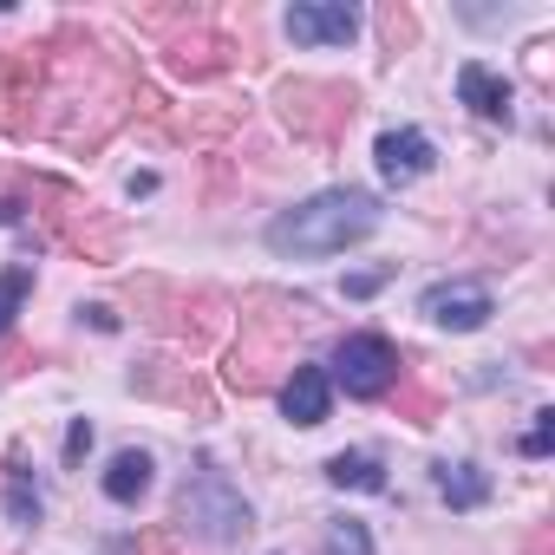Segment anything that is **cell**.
I'll list each match as a JSON object with an SVG mask.
<instances>
[{
  "instance_id": "1",
  "label": "cell",
  "mask_w": 555,
  "mask_h": 555,
  "mask_svg": "<svg viewBox=\"0 0 555 555\" xmlns=\"http://www.w3.org/2000/svg\"><path fill=\"white\" fill-rule=\"evenodd\" d=\"M379 216L386 209L373 190H321L268 222V248L274 255H340V248L366 242L379 229Z\"/></svg>"
},
{
  "instance_id": "2",
  "label": "cell",
  "mask_w": 555,
  "mask_h": 555,
  "mask_svg": "<svg viewBox=\"0 0 555 555\" xmlns=\"http://www.w3.org/2000/svg\"><path fill=\"white\" fill-rule=\"evenodd\" d=\"M177 529L203 535V542H242L255 529V509L242 503V490L216 470V464H196V477L183 483L177 496Z\"/></svg>"
},
{
  "instance_id": "3",
  "label": "cell",
  "mask_w": 555,
  "mask_h": 555,
  "mask_svg": "<svg viewBox=\"0 0 555 555\" xmlns=\"http://www.w3.org/2000/svg\"><path fill=\"white\" fill-rule=\"evenodd\" d=\"M327 386H347L353 399H386L399 386V347L386 334H347L334 347V373Z\"/></svg>"
},
{
  "instance_id": "4",
  "label": "cell",
  "mask_w": 555,
  "mask_h": 555,
  "mask_svg": "<svg viewBox=\"0 0 555 555\" xmlns=\"http://www.w3.org/2000/svg\"><path fill=\"white\" fill-rule=\"evenodd\" d=\"M353 105H360L353 86H314V79L282 86V118H288L301 138H334V131L353 118Z\"/></svg>"
},
{
  "instance_id": "5",
  "label": "cell",
  "mask_w": 555,
  "mask_h": 555,
  "mask_svg": "<svg viewBox=\"0 0 555 555\" xmlns=\"http://www.w3.org/2000/svg\"><path fill=\"white\" fill-rule=\"evenodd\" d=\"M418 314L431 327H444V334H477L496 308H490V288L483 282H438V288H425Z\"/></svg>"
},
{
  "instance_id": "6",
  "label": "cell",
  "mask_w": 555,
  "mask_h": 555,
  "mask_svg": "<svg viewBox=\"0 0 555 555\" xmlns=\"http://www.w3.org/2000/svg\"><path fill=\"white\" fill-rule=\"evenodd\" d=\"M353 34H360V14L347 0H301V8H288V40L301 47H347Z\"/></svg>"
},
{
  "instance_id": "7",
  "label": "cell",
  "mask_w": 555,
  "mask_h": 555,
  "mask_svg": "<svg viewBox=\"0 0 555 555\" xmlns=\"http://www.w3.org/2000/svg\"><path fill=\"white\" fill-rule=\"evenodd\" d=\"M373 157H379V177H386V183H418V177L438 164V144L405 125V131H386V138L373 144Z\"/></svg>"
},
{
  "instance_id": "8",
  "label": "cell",
  "mask_w": 555,
  "mask_h": 555,
  "mask_svg": "<svg viewBox=\"0 0 555 555\" xmlns=\"http://www.w3.org/2000/svg\"><path fill=\"white\" fill-rule=\"evenodd\" d=\"M457 99H464L477 118L509 125V99H516V92H509V79H496L483 60H464V66H457Z\"/></svg>"
},
{
  "instance_id": "9",
  "label": "cell",
  "mask_w": 555,
  "mask_h": 555,
  "mask_svg": "<svg viewBox=\"0 0 555 555\" xmlns=\"http://www.w3.org/2000/svg\"><path fill=\"white\" fill-rule=\"evenodd\" d=\"M282 412H288L295 425H327V412H334L327 373H321V366H295V373L282 379Z\"/></svg>"
},
{
  "instance_id": "10",
  "label": "cell",
  "mask_w": 555,
  "mask_h": 555,
  "mask_svg": "<svg viewBox=\"0 0 555 555\" xmlns=\"http://www.w3.org/2000/svg\"><path fill=\"white\" fill-rule=\"evenodd\" d=\"M431 483H438V496H444L451 509H483V503H490V477H483L470 457H457V464L438 457V464H431Z\"/></svg>"
},
{
  "instance_id": "11",
  "label": "cell",
  "mask_w": 555,
  "mask_h": 555,
  "mask_svg": "<svg viewBox=\"0 0 555 555\" xmlns=\"http://www.w3.org/2000/svg\"><path fill=\"white\" fill-rule=\"evenodd\" d=\"M327 483H334V490L386 496V464H379L373 451H334V457H327Z\"/></svg>"
},
{
  "instance_id": "12",
  "label": "cell",
  "mask_w": 555,
  "mask_h": 555,
  "mask_svg": "<svg viewBox=\"0 0 555 555\" xmlns=\"http://www.w3.org/2000/svg\"><path fill=\"white\" fill-rule=\"evenodd\" d=\"M151 470H157L151 451H118V457L105 464V496H112V503H138V496L151 490Z\"/></svg>"
},
{
  "instance_id": "13",
  "label": "cell",
  "mask_w": 555,
  "mask_h": 555,
  "mask_svg": "<svg viewBox=\"0 0 555 555\" xmlns=\"http://www.w3.org/2000/svg\"><path fill=\"white\" fill-rule=\"evenodd\" d=\"M229 66V47L222 40H177L170 47V73H183V79H209V73H222Z\"/></svg>"
},
{
  "instance_id": "14",
  "label": "cell",
  "mask_w": 555,
  "mask_h": 555,
  "mask_svg": "<svg viewBox=\"0 0 555 555\" xmlns=\"http://www.w3.org/2000/svg\"><path fill=\"white\" fill-rule=\"evenodd\" d=\"M8 516L21 522V529H34L40 516H47V503H40V483H34V470H8Z\"/></svg>"
},
{
  "instance_id": "15",
  "label": "cell",
  "mask_w": 555,
  "mask_h": 555,
  "mask_svg": "<svg viewBox=\"0 0 555 555\" xmlns=\"http://www.w3.org/2000/svg\"><path fill=\"white\" fill-rule=\"evenodd\" d=\"M321 555H379V548H373V529L360 516H340V522H327Z\"/></svg>"
},
{
  "instance_id": "16",
  "label": "cell",
  "mask_w": 555,
  "mask_h": 555,
  "mask_svg": "<svg viewBox=\"0 0 555 555\" xmlns=\"http://www.w3.org/2000/svg\"><path fill=\"white\" fill-rule=\"evenodd\" d=\"M268 353H274V347H268V334H255V347H248V353L235 347V360H229V379H235L242 392H261V386H268Z\"/></svg>"
},
{
  "instance_id": "17",
  "label": "cell",
  "mask_w": 555,
  "mask_h": 555,
  "mask_svg": "<svg viewBox=\"0 0 555 555\" xmlns=\"http://www.w3.org/2000/svg\"><path fill=\"white\" fill-rule=\"evenodd\" d=\"M27 288H34V261H14L8 274H0V334H8L14 314L27 308Z\"/></svg>"
},
{
  "instance_id": "18",
  "label": "cell",
  "mask_w": 555,
  "mask_h": 555,
  "mask_svg": "<svg viewBox=\"0 0 555 555\" xmlns=\"http://www.w3.org/2000/svg\"><path fill=\"white\" fill-rule=\"evenodd\" d=\"M379 34H386V47L399 53V47H412V40H418V21H412L405 8H386V14H379Z\"/></svg>"
},
{
  "instance_id": "19",
  "label": "cell",
  "mask_w": 555,
  "mask_h": 555,
  "mask_svg": "<svg viewBox=\"0 0 555 555\" xmlns=\"http://www.w3.org/2000/svg\"><path fill=\"white\" fill-rule=\"evenodd\" d=\"M548 444H555V412L542 405V412H535V425L522 431V457H548Z\"/></svg>"
},
{
  "instance_id": "20",
  "label": "cell",
  "mask_w": 555,
  "mask_h": 555,
  "mask_svg": "<svg viewBox=\"0 0 555 555\" xmlns=\"http://www.w3.org/2000/svg\"><path fill=\"white\" fill-rule=\"evenodd\" d=\"M86 444H92V425L79 418V425L66 431V464H79V457H86Z\"/></svg>"
},
{
  "instance_id": "21",
  "label": "cell",
  "mask_w": 555,
  "mask_h": 555,
  "mask_svg": "<svg viewBox=\"0 0 555 555\" xmlns=\"http://www.w3.org/2000/svg\"><path fill=\"white\" fill-rule=\"evenodd\" d=\"M170 542H177V529H151V535L138 542V555H170Z\"/></svg>"
},
{
  "instance_id": "22",
  "label": "cell",
  "mask_w": 555,
  "mask_h": 555,
  "mask_svg": "<svg viewBox=\"0 0 555 555\" xmlns=\"http://www.w3.org/2000/svg\"><path fill=\"white\" fill-rule=\"evenodd\" d=\"M386 288V274H353V282H347V295H379Z\"/></svg>"
},
{
  "instance_id": "23",
  "label": "cell",
  "mask_w": 555,
  "mask_h": 555,
  "mask_svg": "<svg viewBox=\"0 0 555 555\" xmlns=\"http://www.w3.org/2000/svg\"><path fill=\"white\" fill-rule=\"evenodd\" d=\"M86 314H92V327H99V334H118V314H112V308H86Z\"/></svg>"
}]
</instances>
